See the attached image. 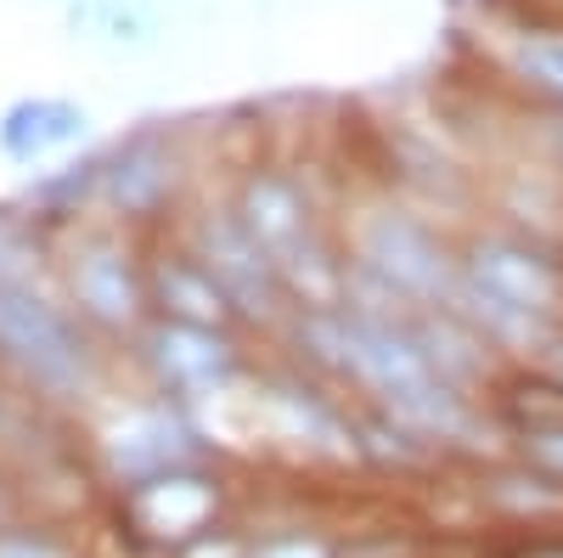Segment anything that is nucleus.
I'll return each mask as SVG.
<instances>
[{
  "label": "nucleus",
  "mask_w": 563,
  "mask_h": 558,
  "mask_svg": "<svg viewBox=\"0 0 563 558\" xmlns=\"http://www.w3.org/2000/svg\"><path fill=\"white\" fill-rule=\"evenodd\" d=\"M164 310H175V321H186V328H214L225 316V288L203 265L180 260V265L164 271Z\"/></svg>",
  "instance_id": "7"
},
{
  "label": "nucleus",
  "mask_w": 563,
  "mask_h": 558,
  "mask_svg": "<svg viewBox=\"0 0 563 558\" xmlns=\"http://www.w3.org/2000/svg\"><path fill=\"white\" fill-rule=\"evenodd\" d=\"M0 355L45 395L85 390V344L74 339V328L45 299L7 283H0Z\"/></svg>",
  "instance_id": "1"
},
{
  "label": "nucleus",
  "mask_w": 563,
  "mask_h": 558,
  "mask_svg": "<svg viewBox=\"0 0 563 558\" xmlns=\"http://www.w3.org/2000/svg\"><path fill=\"white\" fill-rule=\"evenodd\" d=\"M366 260H372V271L389 276V283L406 288V294H440V288L451 283L445 254L434 249V238H429L422 226H411V220H395V215L372 220V231H366Z\"/></svg>",
  "instance_id": "3"
},
{
  "label": "nucleus",
  "mask_w": 563,
  "mask_h": 558,
  "mask_svg": "<svg viewBox=\"0 0 563 558\" xmlns=\"http://www.w3.org/2000/svg\"><path fill=\"white\" fill-rule=\"evenodd\" d=\"M474 299L501 333H541V321L563 310V276L552 260L525 254L512 243H485L474 254Z\"/></svg>",
  "instance_id": "2"
},
{
  "label": "nucleus",
  "mask_w": 563,
  "mask_h": 558,
  "mask_svg": "<svg viewBox=\"0 0 563 558\" xmlns=\"http://www.w3.org/2000/svg\"><path fill=\"white\" fill-rule=\"evenodd\" d=\"M536 451L552 462V469H563V429H541L536 435Z\"/></svg>",
  "instance_id": "13"
},
{
  "label": "nucleus",
  "mask_w": 563,
  "mask_h": 558,
  "mask_svg": "<svg viewBox=\"0 0 563 558\" xmlns=\"http://www.w3.org/2000/svg\"><path fill=\"white\" fill-rule=\"evenodd\" d=\"M12 119H23V124H34L29 135H12V153H45V147H63V142H74V130H79V113L74 108H63V102H34V108H23V113H12Z\"/></svg>",
  "instance_id": "8"
},
{
  "label": "nucleus",
  "mask_w": 563,
  "mask_h": 558,
  "mask_svg": "<svg viewBox=\"0 0 563 558\" xmlns=\"http://www.w3.org/2000/svg\"><path fill=\"white\" fill-rule=\"evenodd\" d=\"M18 435H23V412L7 390H0V446H18Z\"/></svg>",
  "instance_id": "12"
},
{
  "label": "nucleus",
  "mask_w": 563,
  "mask_h": 558,
  "mask_svg": "<svg viewBox=\"0 0 563 558\" xmlns=\"http://www.w3.org/2000/svg\"><path fill=\"white\" fill-rule=\"evenodd\" d=\"M0 558H63V547L45 536H0Z\"/></svg>",
  "instance_id": "10"
},
{
  "label": "nucleus",
  "mask_w": 563,
  "mask_h": 558,
  "mask_svg": "<svg viewBox=\"0 0 563 558\" xmlns=\"http://www.w3.org/2000/svg\"><path fill=\"white\" fill-rule=\"evenodd\" d=\"M519 63L536 85H547L552 97H563V34H547V40H525L519 45Z\"/></svg>",
  "instance_id": "9"
},
{
  "label": "nucleus",
  "mask_w": 563,
  "mask_h": 558,
  "mask_svg": "<svg viewBox=\"0 0 563 558\" xmlns=\"http://www.w3.org/2000/svg\"><path fill=\"white\" fill-rule=\"evenodd\" d=\"M74 294L90 316H102V321H130L135 310V276L119 254L97 249V254H79L74 260Z\"/></svg>",
  "instance_id": "6"
},
{
  "label": "nucleus",
  "mask_w": 563,
  "mask_h": 558,
  "mask_svg": "<svg viewBox=\"0 0 563 558\" xmlns=\"http://www.w3.org/2000/svg\"><path fill=\"white\" fill-rule=\"evenodd\" d=\"M254 558H327L316 541H305V536H294V541H265Z\"/></svg>",
  "instance_id": "11"
},
{
  "label": "nucleus",
  "mask_w": 563,
  "mask_h": 558,
  "mask_svg": "<svg viewBox=\"0 0 563 558\" xmlns=\"http://www.w3.org/2000/svg\"><path fill=\"white\" fill-rule=\"evenodd\" d=\"M203 243H209V260L203 271L214 276V283L225 294H238V299H265L271 294V254L249 238V226L238 220H209L203 226Z\"/></svg>",
  "instance_id": "4"
},
{
  "label": "nucleus",
  "mask_w": 563,
  "mask_h": 558,
  "mask_svg": "<svg viewBox=\"0 0 563 558\" xmlns=\"http://www.w3.org/2000/svg\"><path fill=\"white\" fill-rule=\"evenodd\" d=\"M552 142H558V153H563V119L552 124Z\"/></svg>",
  "instance_id": "14"
},
{
  "label": "nucleus",
  "mask_w": 563,
  "mask_h": 558,
  "mask_svg": "<svg viewBox=\"0 0 563 558\" xmlns=\"http://www.w3.org/2000/svg\"><path fill=\"white\" fill-rule=\"evenodd\" d=\"M158 361L169 379L192 384V390H209L231 372V350L214 339V328H186V321H169L158 333Z\"/></svg>",
  "instance_id": "5"
}]
</instances>
